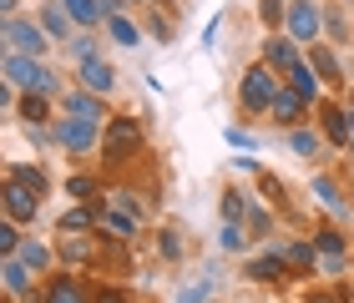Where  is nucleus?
<instances>
[{
    "mask_svg": "<svg viewBox=\"0 0 354 303\" xmlns=\"http://www.w3.org/2000/svg\"><path fill=\"white\" fill-rule=\"evenodd\" d=\"M6 81L36 91V97H51V91H56V71L46 66V61H36V56H15V51H6Z\"/></svg>",
    "mask_w": 354,
    "mask_h": 303,
    "instance_id": "obj_1",
    "label": "nucleus"
},
{
    "mask_svg": "<svg viewBox=\"0 0 354 303\" xmlns=\"http://www.w3.org/2000/svg\"><path fill=\"white\" fill-rule=\"evenodd\" d=\"M279 71L273 66H248L243 71V86H238V101L243 111H273V97H279Z\"/></svg>",
    "mask_w": 354,
    "mask_h": 303,
    "instance_id": "obj_2",
    "label": "nucleus"
},
{
    "mask_svg": "<svg viewBox=\"0 0 354 303\" xmlns=\"http://www.w3.org/2000/svg\"><path fill=\"white\" fill-rule=\"evenodd\" d=\"M46 26L41 21H21V15H10L6 21V51H15V56H46Z\"/></svg>",
    "mask_w": 354,
    "mask_h": 303,
    "instance_id": "obj_3",
    "label": "nucleus"
},
{
    "mask_svg": "<svg viewBox=\"0 0 354 303\" xmlns=\"http://www.w3.org/2000/svg\"><path fill=\"white\" fill-rule=\"evenodd\" d=\"M102 147L111 162H127V157H137L142 152V126L132 117H117V121H106V132H102Z\"/></svg>",
    "mask_w": 354,
    "mask_h": 303,
    "instance_id": "obj_4",
    "label": "nucleus"
},
{
    "mask_svg": "<svg viewBox=\"0 0 354 303\" xmlns=\"http://www.w3.org/2000/svg\"><path fill=\"white\" fill-rule=\"evenodd\" d=\"M319 21H324V10H319L314 0H294V6H288V41H299V46L319 41Z\"/></svg>",
    "mask_w": 354,
    "mask_h": 303,
    "instance_id": "obj_5",
    "label": "nucleus"
},
{
    "mask_svg": "<svg viewBox=\"0 0 354 303\" xmlns=\"http://www.w3.org/2000/svg\"><path fill=\"white\" fill-rule=\"evenodd\" d=\"M96 141H102V121H82V117L61 121V147L66 152H96Z\"/></svg>",
    "mask_w": 354,
    "mask_h": 303,
    "instance_id": "obj_6",
    "label": "nucleus"
},
{
    "mask_svg": "<svg viewBox=\"0 0 354 303\" xmlns=\"http://www.w3.org/2000/svg\"><path fill=\"white\" fill-rule=\"evenodd\" d=\"M0 202H6V217H15V222H26V217L41 213V193H30L26 182H10V177H6V193H0Z\"/></svg>",
    "mask_w": 354,
    "mask_h": 303,
    "instance_id": "obj_7",
    "label": "nucleus"
},
{
    "mask_svg": "<svg viewBox=\"0 0 354 303\" xmlns=\"http://www.w3.org/2000/svg\"><path fill=\"white\" fill-rule=\"evenodd\" d=\"M41 303H96V298H91L86 283H76L71 273H56L51 283H46V298Z\"/></svg>",
    "mask_w": 354,
    "mask_h": 303,
    "instance_id": "obj_8",
    "label": "nucleus"
},
{
    "mask_svg": "<svg viewBox=\"0 0 354 303\" xmlns=\"http://www.w3.org/2000/svg\"><path fill=\"white\" fill-rule=\"evenodd\" d=\"M319 126L334 147H349V111H339L334 101H319Z\"/></svg>",
    "mask_w": 354,
    "mask_h": 303,
    "instance_id": "obj_9",
    "label": "nucleus"
},
{
    "mask_svg": "<svg viewBox=\"0 0 354 303\" xmlns=\"http://www.w3.org/2000/svg\"><path fill=\"white\" fill-rule=\"evenodd\" d=\"M0 283H6V293H10V298L36 293V278H30V268H26L21 258H6V263H0Z\"/></svg>",
    "mask_w": 354,
    "mask_h": 303,
    "instance_id": "obj_10",
    "label": "nucleus"
},
{
    "mask_svg": "<svg viewBox=\"0 0 354 303\" xmlns=\"http://www.w3.org/2000/svg\"><path fill=\"white\" fill-rule=\"evenodd\" d=\"M314 253L324 258L329 273H339V268H344V237L334 233V228H319V233H314Z\"/></svg>",
    "mask_w": 354,
    "mask_h": 303,
    "instance_id": "obj_11",
    "label": "nucleus"
},
{
    "mask_svg": "<svg viewBox=\"0 0 354 303\" xmlns=\"http://www.w3.org/2000/svg\"><path fill=\"white\" fill-rule=\"evenodd\" d=\"M82 86L86 91H96V97H106V91H117V71L106 66V61H82Z\"/></svg>",
    "mask_w": 354,
    "mask_h": 303,
    "instance_id": "obj_12",
    "label": "nucleus"
},
{
    "mask_svg": "<svg viewBox=\"0 0 354 303\" xmlns=\"http://www.w3.org/2000/svg\"><path fill=\"white\" fill-rule=\"evenodd\" d=\"M263 66H279V71L299 66V41H288V36H268V41H263Z\"/></svg>",
    "mask_w": 354,
    "mask_h": 303,
    "instance_id": "obj_13",
    "label": "nucleus"
},
{
    "mask_svg": "<svg viewBox=\"0 0 354 303\" xmlns=\"http://www.w3.org/2000/svg\"><path fill=\"white\" fill-rule=\"evenodd\" d=\"M304 106H309V101H304L294 86H279V97H273V111H268V117H279L283 126H294V121L304 117Z\"/></svg>",
    "mask_w": 354,
    "mask_h": 303,
    "instance_id": "obj_14",
    "label": "nucleus"
},
{
    "mask_svg": "<svg viewBox=\"0 0 354 303\" xmlns=\"http://www.w3.org/2000/svg\"><path fill=\"white\" fill-rule=\"evenodd\" d=\"M66 117L102 121V117H106V106H102V97H96V91H71V97H66Z\"/></svg>",
    "mask_w": 354,
    "mask_h": 303,
    "instance_id": "obj_15",
    "label": "nucleus"
},
{
    "mask_svg": "<svg viewBox=\"0 0 354 303\" xmlns=\"http://www.w3.org/2000/svg\"><path fill=\"white\" fill-rule=\"evenodd\" d=\"M283 273H288V258H283L279 248H273V253H263L259 263H248V278H259V283H279Z\"/></svg>",
    "mask_w": 354,
    "mask_h": 303,
    "instance_id": "obj_16",
    "label": "nucleus"
},
{
    "mask_svg": "<svg viewBox=\"0 0 354 303\" xmlns=\"http://www.w3.org/2000/svg\"><path fill=\"white\" fill-rule=\"evenodd\" d=\"M288 86L299 91L304 101H319V71L309 66V61H299V66H288Z\"/></svg>",
    "mask_w": 354,
    "mask_h": 303,
    "instance_id": "obj_17",
    "label": "nucleus"
},
{
    "mask_svg": "<svg viewBox=\"0 0 354 303\" xmlns=\"http://www.w3.org/2000/svg\"><path fill=\"white\" fill-rule=\"evenodd\" d=\"M56 6H61V10H66V15H71V21H76V26H82V30H86V26H96V21H102V0H56Z\"/></svg>",
    "mask_w": 354,
    "mask_h": 303,
    "instance_id": "obj_18",
    "label": "nucleus"
},
{
    "mask_svg": "<svg viewBox=\"0 0 354 303\" xmlns=\"http://www.w3.org/2000/svg\"><path fill=\"white\" fill-rule=\"evenodd\" d=\"M41 26H46V36H51V41H66L76 21H71V15L61 10V6H46V10H41Z\"/></svg>",
    "mask_w": 354,
    "mask_h": 303,
    "instance_id": "obj_19",
    "label": "nucleus"
},
{
    "mask_svg": "<svg viewBox=\"0 0 354 303\" xmlns=\"http://www.w3.org/2000/svg\"><path fill=\"white\" fill-rule=\"evenodd\" d=\"M102 228H106V237H122V243H127V237L137 233V217H132V213H117V207H106V213H102Z\"/></svg>",
    "mask_w": 354,
    "mask_h": 303,
    "instance_id": "obj_20",
    "label": "nucleus"
},
{
    "mask_svg": "<svg viewBox=\"0 0 354 303\" xmlns=\"http://www.w3.org/2000/svg\"><path fill=\"white\" fill-rule=\"evenodd\" d=\"M15 258H21V263L30 268V273H41V268H51V248L30 237V243H21V253H15Z\"/></svg>",
    "mask_w": 354,
    "mask_h": 303,
    "instance_id": "obj_21",
    "label": "nucleus"
},
{
    "mask_svg": "<svg viewBox=\"0 0 354 303\" xmlns=\"http://www.w3.org/2000/svg\"><path fill=\"white\" fill-rule=\"evenodd\" d=\"M6 177H10V182H26L30 193H41V197H46V172H41V167H21V162H10V167H6Z\"/></svg>",
    "mask_w": 354,
    "mask_h": 303,
    "instance_id": "obj_22",
    "label": "nucleus"
},
{
    "mask_svg": "<svg viewBox=\"0 0 354 303\" xmlns=\"http://www.w3.org/2000/svg\"><path fill=\"white\" fill-rule=\"evenodd\" d=\"M309 66L319 71V76H324V81H339V61H334V51H329V46H314V61H309Z\"/></svg>",
    "mask_w": 354,
    "mask_h": 303,
    "instance_id": "obj_23",
    "label": "nucleus"
},
{
    "mask_svg": "<svg viewBox=\"0 0 354 303\" xmlns=\"http://www.w3.org/2000/svg\"><path fill=\"white\" fill-rule=\"evenodd\" d=\"M106 36L122 41V46H137V26L127 21V15H106Z\"/></svg>",
    "mask_w": 354,
    "mask_h": 303,
    "instance_id": "obj_24",
    "label": "nucleus"
},
{
    "mask_svg": "<svg viewBox=\"0 0 354 303\" xmlns=\"http://www.w3.org/2000/svg\"><path fill=\"white\" fill-rule=\"evenodd\" d=\"M288 147H294L299 157H314L319 147H324V141H319V132H309V126H299V132L288 137Z\"/></svg>",
    "mask_w": 354,
    "mask_h": 303,
    "instance_id": "obj_25",
    "label": "nucleus"
},
{
    "mask_svg": "<svg viewBox=\"0 0 354 303\" xmlns=\"http://www.w3.org/2000/svg\"><path fill=\"white\" fill-rule=\"evenodd\" d=\"M314 197H319V202H329L334 213H344V197H339V187H334L329 177H314Z\"/></svg>",
    "mask_w": 354,
    "mask_h": 303,
    "instance_id": "obj_26",
    "label": "nucleus"
},
{
    "mask_svg": "<svg viewBox=\"0 0 354 303\" xmlns=\"http://www.w3.org/2000/svg\"><path fill=\"white\" fill-rule=\"evenodd\" d=\"M283 258H288V263H294V268H299V273H309V268L319 263V253H314V248H304V243H294V248H283Z\"/></svg>",
    "mask_w": 354,
    "mask_h": 303,
    "instance_id": "obj_27",
    "label": "nucleus"
},
{
    "mask_svg": "<svg viewBox=\"0 0 354 303\" xmlns=\"http://www.w3.org/2000/svg\"><path fill=\"white\" fill-rule=\"evenodd\" d=\"M0 253H6V258H15V253H21V233H15V217L0 222Z\"/></svg>",
    "mask_w": 354,
    "mask_h": 303,
    "instance_id": "obj_28",
    "label": "nucleus"
},
{
    "mask_svg": "<svg viewBox=\"0 0 354 303\" xmlns=\"http://www.w3.org/2000/svg\"><path fill=\"white\" fill-rule=\"evenodd\" d=\"M86 228H91V207H71L61 217V233H86Z\"/></svg>",
    "mask_w": 354,
    "mask_h": 303,
    "instance_id": "obj_29",
    "label": "nucleus"
},
{
    "mask_svg": "<svg viewBox=\"0 0 354 303\" xmlns=\"http://www.w3.org/2000/svg\"><path fill=\"white\" fill-rule=\"evenodd\" d=\"M243 217H248V202L238 193H228V197H223V222H243Z\"/></svg>",
    "mask_w": 354,
    "mask_h": 303,
    "instance_id": "obj_30",
    "label": "nucleus"
},
{
    "mask_svg": "<svg viewBox=\"0 0 354 303\" xmlns=\"http://www.w3.org/2000/svg\"><path fill=\"white\" fill-rule=\"evenodd\" d=\"M21 117H26L30 126H36V121H46V97H36V91H30V97L21 101Z\"/></svg>",
    "mask_w": 354,
    "mask_h": 303,
    "instance_id": "obj_31",
    "label": "nucleus"
},
{
    "mask_svg": "<svg viewBox=\"0 0 354 303\" xmlns=\"http://www.w3.org/2000/svg\"><path fill=\"white\" fill-rule=\"evenodd\" d=\"M223 248H228V253L243 248V222H223Z\"/></svg>",
    "mask_w": 354,
    "mask_h": 303,
    "instance_id": "obj_32",
    "label": "nucleus"
},
{
    "mask_svg": "<svg viewBox=\"0 0 354 303\" xmlns=\"http://www.w3.org/2000/svg\"><path fill=\"white\" fill-rule=\"evenodd\" d=\"M207 289H213V278H203V283H192V289H183V293H177V303H203Z\"/></svg>",
    "mask_w": 354,
    "mask_h": 303,
    "instance_id": "obj_33",
    "label": "nucleus"
},
{
    "mask_svg": "<svg viewBox=\"0 0 354 303\" xmlns=\"http://www.w3.org/2000/svg\"><path fill=\"white\" fill-rule=\"evenodd\" d=\"M259 15H263L268 26H279V15H288V10L279 6V0H259Z\"/></svg>",
    "mask_w": 354,
    "mask_h": 303,
    "instance_id": "obj_34",
    "label": "nucleus"
},
{
    "mask_svg": "<svg viewBox=\"0 0 354 303\" xmlns=\"http://www.w3.org/2000/svg\"><path fill=\"white\" fill-rule=\"evenodd\" d=\"M66 193H71L76 202H86V197H91V177H71V182H66Z\"/></svg>",
    "mask_w": 354,
    "mask_h": 303,
    "instance_id": "obj_35",
    "label": "nucleus"
},
{
    "mask_svg": "<svg viewBox=\"0 0 354 303\" xmlns=\"http://www.w3.org/2000/svg\"><path fill=\"white\" fill-rule=\"evenodd\" d=\"M228 141H233V147H238V152H253V147H259V141H253L248 132H238V126H233V132H228Z\"/></svg>",
    "mask_w": 354,
    "mask_h": 303,
    "instance_id": "obj_36",
    "label": "nucleus"
},
{
    "mask_svg": "<svg viewBox=\"0 0 354 303\" xmlns=\"http://www.w3.org/2000/svg\"><path fill=\"white\" fill-rule=\"evenodd\" d=\"M263 193H268V202H283V182L279 177H263Z\"/></svg>",
    "mask_w": 354,
    "mask_h": 303,
    "instance_id": "obj_37",
    "label": "nucleus"
},
{
    "mask_svg": "<svg viewBox=\"0 0 354 303\" xmlns=\"http://www.w3.org/2000/svg\"><path fill=\"white\" fill-rule=\"evenodd\" d=\"M329 36H334V41H344V36H349V26H344V15H329Z\"/></svg>",
    "mask_w": 354,
    "mask_h": 303,
    "instance_id": "obj_38",
    "label": "nucleus"
},
{
    "mask_svg": "<svg viewBox=\"0 0 354 303\" xmlns=\"http://www.w3.org/2000/svg\"><path fill=\"white\" fill-rule=\"evenodd\" d=\"M76 56H82V61H96V46L82 36V41H76Z\"/></svg>",
    "mask_w": 354,
    "mask_h": 303,
    "instance_id": "obj_39",
    "label": "nucleus"
},
{
    "mask_svg": "<svg viewBox=\"0 0 354 303\" xmlns=\"http://www.w3.org/2000/svg\"><path fill=\"white\" fill-rule=\"evenodd\" d=\"M162 253H167V258H177V253H183V243H177L172 233H162Z\"/></svg>",
    "mask_w": 354,
    "mask_h": 303,
    "instance_id": "obj_40",
    "label": "nucleus"
},
{
    "mask_svg": "<svg viewBox=\"0 0 354 303\" xmlns=\"http://www.w3.org/2000/svg\"><path fill=\"white\" fill-rule=\"evenodd\" d=\"M96 303H132V298L117 293V289H106V293H96Z\"/></svg>",
    "mask_w": 354,
    "mask_h": 303,
    "instance_id": "obj_41",
    "label": "nucleus"
},
{
    "mask_svg": "<svg viewBox=\"0 0 354 303\" xmlns=\"http://www.w3.org/2000/svg\"><path fill=\"white\" fill-rule=\"evenodd\" d=\"M309 303H339V298H334V293H314Z\"/></svg>",
    "mask_w": 354,
    "mask_h": 303,
    "instance_id": "obj_42",
    "label": "nucleus"
}]
</instances>
